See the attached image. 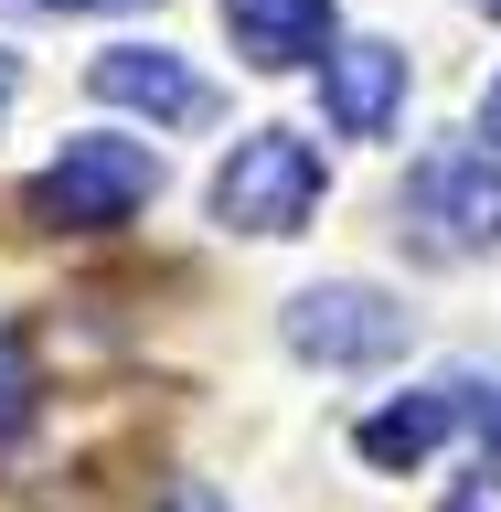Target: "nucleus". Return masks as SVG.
<instances>
[{
	"instance_id": "f03ea898",
	"label": "nucleus",
	"mask_w": 501,
	"mask_h": 512,
	"mask_svg": "<svg viewBox=\"0 0 501 512\" xmlns=\"http://www.w3.org/2000/svg\"><path fill=\"white\" fill-rule=\"evenodd\" d=\"M310 214H320V150L310 139L299 128L235 139V160L214 171V224H235V235H299Z\"/></svg>"
},
{
	"instance_id": "7ed1b4c3",
	"label": "nucleus",
	"mask_w": 501,
	"mask_h": 512,
	"mask_svg": "<svg viewBox=\"0 0 501 512\" xmlns=\"http://www.w3.org/2000/svg\"><path fill=\"white\" fill-rule=\"evenodd\" d=\"M406 224L427 256H491L501 246V160L491 150H427L406 171Z\"/></svg>"
},
{
	"instance_id": "4468645a",
	"label": "nucleus",
	"mask_w": 501,
	"mask_h": 512,
	"mask_svg": "<svg viewBox=\"0 0 501 512\" xmlns=\"http://www.w3.org/2000/svg\"><path fill=\"white\" fill-rule=\"evenodd\" d=\"M448 512H491V502H480V491H459V502H448Z\"/></svg>"
},
{
	"instance_id": "0eeeda50",
	"label": "nucleus",
	"mask_w": 501,
	"mask_h": 512,
	"mask_svg": "<svg viewBox=\"0 0 501 512\" xmlns=\"http://www.w3.org/2000/svg\"><path fill=\"white\" fill-rule=\"evenodd\" d=\"M224 32H235V54L288 75V64H310L331 43V0H224Z\"/></svg>"
},
{
	"instance_id": "f257e3e1",
	"label": "nucleus",
	"mask_w": 501,
	"mask_h": 512,
	"mask_svg": "<svg viewBox=\"0 0 501 512\" xmlns=\"http://www.w3.org/2000/svg\"><path fill=\"white\" fill-rule=\"evenodd\" d=\"M150 192H160V150H139V139H64V160L22 203H32V224H54V235H107V224H128Z\"/></svg>"
},
{
	"instance_id": "9b49d317",
	"label": "nucleus",
	"mask_w": 501,
	"mask_h": 512,
	"mask_svg": "<svg viewBox=\"0 0 501 512\" xmlns=\"http://www.w3.org/2000/svg\"><path fill=\"white\" fill-rule=\"evenodd\" d=\"M160 512H224V491H214V480H171V491H160Z\"/></svg>"
},
{
	"instance_id": "f8f14e48",
	"label": "nucleus",
	"mask_w": 501,
	"mask_h": 512,
	"mask_svg": "<svg viewBox=\"0 0 501 512\" xmlns=\"http://www.w3.org/2000/svg\"><path fill=\"white\" fill-rule=\"evenodd\" d=\"M22 11H150V0H22Z\"/></svg>"
},
{
	"instance_id": "423d86ee",
	"label": "nucleus",
	"mask_w": 501,
	"mask_h": 512,
	"mask_svg": "<svg viewBox=\"0 0 501 512\" xmlns=\"http://www.w3.org/2000/svg\"><path fill=\"white\" fill-rule=\"evenodd\" d=\"M320 107L342 139H384L395 107H406V54L395 43H342V54H320Z\"/></svg>"
},
{
	"instance_id": "ddd939ff",
	"label": "nucleus",
	"mask_w": 501,
	"mask_h": 512,
	"mask_svg": "<svg viewBox=\"0 0 501 512\" xmlns=\"http://www.w3.org/2000/svg\"><path fill=\"white\" fill-rule=\"evenodd\" d=\"M480 139L501 150V75H491V96H480Z\"/></svg>"
},
{
	"instance_id": "9d476101",
	"label": "nucleus",
	"mask_w": 501,
	"mask_h": 512,
	"mask_svg": "<svg viewBox=\"0 0 501 512\" xmlns=\"http://www.w3.org/2000/svg\"><path fill=\"white\" fill-rule=\"evenodd\" d=\"M459 427H480V448H501V384L459 374Z\"/></svg>"
},
{
	"instance_id": "1a4fd4ad",
	"label": "nucleus",
	"mask_w": 501,
	"mask_h": 512,
	"mask_svg": "<svg viewBox=\"0 0 501 512\" xmlns=\"http://www.w3.org/2000/svg\"><path fill=\"white\" fill-rule=\"evenodd\" d=\"M32 406H43V384H32V363H22V342L0 331V448H22V427H32Z\"/></svg>"
},
{
	"instance_id": "6e6552de",
	"label": "nucleus",
	"mask_w": 501,
	"mask_h": 512,
	"mask_svg": "<svg viewBox=\"0 0 501 512\" xmlns=\"http://www.w3.org/2000/svg\"><path fill=\"white\" fill-rule=\"evenodd\" d=\"M448 427H459V384L395 395V406H374V416H363V459H374V470H416V459H427Z\"/></svg>"
},
{
	"instance_id": "39448f33",
	"label": "nucleus",
	"mask_w": 501,
	"mask_h": 512,
	"mask_svg": "<svg viewBox=\"0 0 501 512\" xmlns=\"http://www.w3.org/2000/svg\"><path fill=\"white\" fill-rule=\"evenodd\" d=\"M86 86L107 96V107H139V118H160V128H203V118H214V86H203L182 54H160V43H118V54H96V64H86Z\"/></svg>"
},
{
	"instance_id": "20e7f679",
	"label": "nucleus",
	"mask_w": 501,
	"mask_h": 512,
	"mask_svg": "<svg viewBox=\"0 0 501 512\" xmlns=\"http://www.w3.org/2000/svg\"><path fill=\"white\" fill-rule=\"evenodd\" d=\"M278 331H288V352H299V363H331V374H352V363H395L416 320L395 310L384 288H363V278H331V288H299Z\"/></svg>"
}]
</instances>
